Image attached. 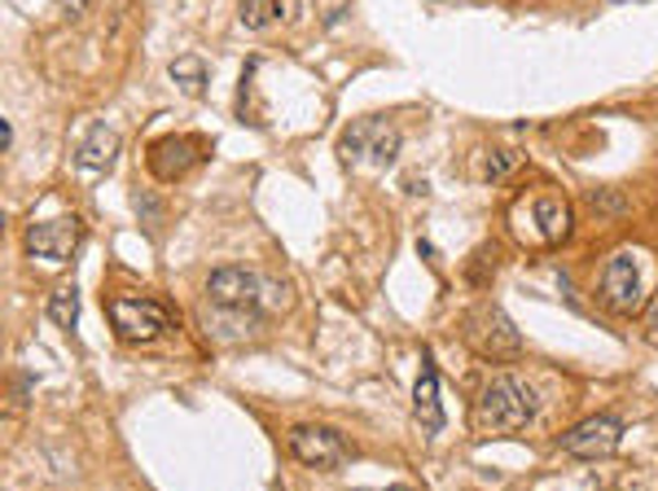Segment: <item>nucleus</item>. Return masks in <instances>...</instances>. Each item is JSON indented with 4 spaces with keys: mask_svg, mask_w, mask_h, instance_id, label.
Segmentation results:
<instances>
[{
    "mask_svg": "<svg viewBox=\"0 0 658 491\" xmlns=\"http://www.w3.org/2000/svg\"><path fill=\"white\" fill-rule=\"evenodd\" d=\"M115 158H119V132L110 124H92L84 140L75 145V171L97 176V171H110Z\"/></svg>",
    "mask_w": 658,
    "mask_h": 491,
    "instance_id": "nucleus-10",
    "label": "nucleus"
},
{
    "mask_svg": "<svg viewBox=\"0 0 658 491\" xmlns=\"http://www.w3.org/2000/svg\"><path fill=\"white\" fill-rule=\"evenodd\" d=\"M619 443H623V421L619 418H588V421H580L576 430L562 434V452H567V456H580V461L610 456Z\"/></svg>",
    "mask_w": 658,
    "mask_h": 491,
    "instance_id": "nucleus-8",
    "label": "nucleus"
},
{
    "mask_svg": "<svg viewBox=\"0 0 658 491\" xmlns=\"http://www.w3.org/2000/svg\"><path fill=\"white\" fill-rule=\"evenodd\" d=\"M286 443H291V456L298 461V465L321 470V474L347 465V456H352L347 439H343L338 430H330V425H291Z\"/></svg>",
    "mask_w": 658,
    "mask_h": 491,
    "instance_id": "nucleus-5",
    "label": "nucleus"
},
{
    "mask_svg": "<svg viewBox=\"0 0 658 491\" xmlns=\"http://www.w3.org/2000/svg\"><path fill=\"white\" fill-rule=\"evenodd\" d=\"M9 145H13V128L0 119V149H9Z\"/></svg>",
    "mask_w": 658,
    "mask_h": 491,
    "instance_id": "nucleus-20",
    "label": "nucleus"
},
{
    "mask_svg": "<svg viewBox=\"0 0 658 491\" xmlns=\"http://www.w3.org/2000/svg\"><path fill=\"white\" fill-rule=\"evenodd\" d=\"M479 351L492 355V360H518L522 355V338H518V330H513L501 307L488 312V330L479 334Z\"/></svg>",
    "mask_w": 658,
    "mask_h": 491,
    "instance_id": "nucleus-12",
    "label": "nucleus"
},
{
    "mask_svg": "<svg viewBox=\"0 0 658 491\" xmlns=\"http://www.w3.org/2000/svg\"><path fill=\"white\" fill-rule=\"evenodd\" d=\"M513 167H518V154H513V149H497V154H488V163H483V180H501V176H510Z\"/></svg>",
    "mask_w": 658,
    "mask_h": 491,
    "instance_id": "nucleus-18",
    "label": "nucleus"
},
{
    "mask_svg": "<svg viewBox=\"0 0 658 491\" xmlns=\"http://www.w3.org/2000/svg\"><path fill=\"white\" fill-rule=\"evenodd\" d=\"M237 18L251 27V31H264L282 18V0H242L237 4Z\"/></svg>",
    "mask_w": 658,
    "mask_h": 491,
    "instance_id": "nucleus-16",
    "label": "nucleus"
},
{
    "mask_svg": "<svg viewBox=\"0 0 658 491\" xmlns=\"http://www.w3.org/2000/svg\"><path fill=\"white\" fill-rule=\"evenodd\" d=\"M413 413L422 421L426 434H439L443 430V404H439V369L435 360L426 355L422 360V373H418V386H413Z\"/></svg>",
    "mask_w": 658,
    "mask_h": 491,
    "instance_id": "nucleus-11",
    "label": "nucleus"
},
{
    "mask_svg": "<svg viewBox=\"0 0 658 491\" xmlns=\"http://www.w3.org/2000/svg\"><path fill=\"white\" fill-rule=\"evenodd\" d=\"M588 207L597 210V215H623V210H628V198L615 194V189H592V194H588Z\"/></svg>",
    "mask_w": 658,
    "mask_h": 491,
    "instance_id": "nucleus-17",
    "label": "nucleus"
},
{
    "mask_svg": "<svg viewBox=\"0 0 658 491\" xmlns=\"http://www.w3.org/2000/svg\"><path fill=\"white\" fill-rule=\"evenodd\" d=\"M356 491H413V488H356Z\"/></svg>",
    "mask_w": 658,
    "mask_h": 491,
    "instance_id": "nucleus-22",
    "label": "nucleus"
},
{
    "mask_svg": "<svg viewBox=\"0 0 658 491\" xmlns=\"http://www.w3.org/2000/svg\"><path fill=\"white\" fill-rule=\"evenodd\" d=\"M203 158H207L203 137H163V140H154L146 154L149 171H154L158 180H180V176H189Z\"/></svg>",
    "mask_w": 658,
    "mask_h": 491,
    "instance_id": "nucleus-7",
    "label": "nucleus"
},
{
    "mask_svg": "<svg viewBox=\"0 0 658 491\" xmlns=\"http://www.w3.org/2000/svg\"><path fill=\"white\" fill-rule=\"evenodd\" d=\"M536 224H540L544 242H562V237L571 233V210L562 207L558 198H544V203L536 207Z\"/></svg>",
    "mask_w": 658,
    "mask_h": 491,
    "instance_id": "nucleus-15",
    "label": "nucleus"
},
{
    "mask_svg": "<svg viewBox=\"0 0 658 491\" xmlns=\"http://www.w3.org/2000/svg\"><path fill=\"white\" fill-rule=\"evenodd\" d=\"M395 154H400V137L386 128V119H377V115H369V119H356V124H347V132L338 140V158H343V167H356V163H373L377 171H386L391 163H395Z\"/></svg>",
    "mask_w": 658,
    "mask_h": 491,
    "instance_id": "nucleus-4",
    "label": "nucleus"
},
{
    "mask_svg": "<svg viewBox=\"0 0 658 491\" xmlns=\"http://www.w3.org/2000/svg\"><path fill=\"white\" fill-rule=\"evenodd\" d=\"M207 298L224 312H242V316H268L286 303V289L264 281L259 273L242 268V264H224L207 277Z\"/></svg>",
    "mask_w": 658,
    "mask_h": 491,
    "instance_id": "nucleus-1",
    "label": "nucleus"
},
{
    "mask_svg": "<svg viewBox=\"0 0 658 491\" xmlns=\"http://www.w3.org/2000/svg\"><path fill=\"white\" fill-rule=\"evenodd\" d=\"M597 294H601V303H606L610 312H623V316L641 307V298H646V281H641V264H637L632 251H615V255L606 259Z\"/></svg>",
    "mask_w": 658,
    "mask_h": 491,
    "instance_id": "nucleus-6",
    "label": "nucleus"
},
{
    "mask_svg": "<svg viewBox=\"0 0 658 491\" xmlns=\"http://www.w3.org/2000/svg\"><path fill=\"white\" fill-rule=\"evenodd\" d=\"M49 321H53L62 334H75V325H79V285H75V281L53 285V294H49Z\"/></svg>",
    "mask_w": 658,
    "mask_h": 491,
    "instance_id": "nucleus-13",
    "label": "nucleus"
},
{
    "mask_svg": "<svg viewBox=\"0 0 658 491\" xmlns=\"http://www.w3.org/2000/svg\"><path fill=\"white\" fill-rule=\"evenodd\" d=\"M615 4H637V0H615Z\"/></svg>",
    "mask_w": 658,
    "mask_h": 491,
    "instance_id": "nucleus-23",
    "label": "nucleus"
},
{
    "mask_svg": "<svg viewBox=\"0 0 658 491\" xmlns=\"http://www.w3.org/2000/svg\"><path fill=\"white\" fill-rule=\"evenodd\" d=\"M646 334H650V343L658 347V307L650 312V321H646Z\"/></svg>",
    "mask_w": 658,
    "mask_h": 491,
    "instance_id": "nucleus-19",
    "label": "nucleus"
},
{
    "mask_svg": "<svg viewBox=\"0 0 658 491\" xmlns=\"http://www.w3.org/2000/svg\"><path fill=\"white\" fill-rule=\"evenodd\" d=\"M106 312H110V325H115L119 343H132V347H146V343L163 338V334L171 330L167 307L154 303V298L119 294V298H106Z\"/></svg>",
    "mask_w": 658,
    "mask_h": 491,
    "instance_id": "nucleus-3",
    "label": "nucleus"
},
{
    "mask_svg": "<svg viewBox=\"0 0 658 491\" xmlns=\"http://www.w3.org/2000/svg\"><path fill=\"white\" fill-rule=\"evenodd\" d=\"M84 4H88V0H62V9H67V13H84Z\"/></svg>",
    "mask_w": 658,
    "mask_h": 491,
    "instance_id": "nucleus-21",
    "label": "nucleus"
},
{
    "mask_svg": "<svg viewBox=\"0 0 658 491\" xmlns=\"http://www.w3.org/2000/svg\"><path fill=\"white\" fill-rule=\"evenodd\" d=\"M79 237H84V228L75 219H49V224H31L22 242H27V255L31 259L67 264V259H75V251H79Z\"/></svg>",
    "mask_w": 658,
    "mask_h": 491,
    "instance_id": "nucleus-9",
    "label": "nucleus"
},
{
    "mask_svg": "<svg viewBox=\"0 0 658 491\" xmlns=\"http://www.w3.org/2000/svg\"><path fill=\"white\" fill-rule=\"evenodd\" d=\"M536 409L540 404H536V391L527 382L497 373V377L483 382L479 404H474V418H479L483 430H522V425L536 421Z\"/></svg>",
    "mask_w": 658,
    "mask_h": 491,
    "instance_id": "nucleus-2",
    "label": "nucleus"
},
{
    "mask_svg": "<svg viewBox=\"0 0 658 491\" xmlns=\"http://www.w3.org/2000/svg\"><path fill=\"white\" fill-rule=\"evenodd\" d=\"M171 84H176L180 92H189V97H203V92H207V67H203V58H194V53L176 58V62H171Z\"/></svg>",
    "mask_w": 658,
    "mask_h": 491,
    "instance_id": "nucleus-14",
    "label": "nucleus"
}]
</instances>
